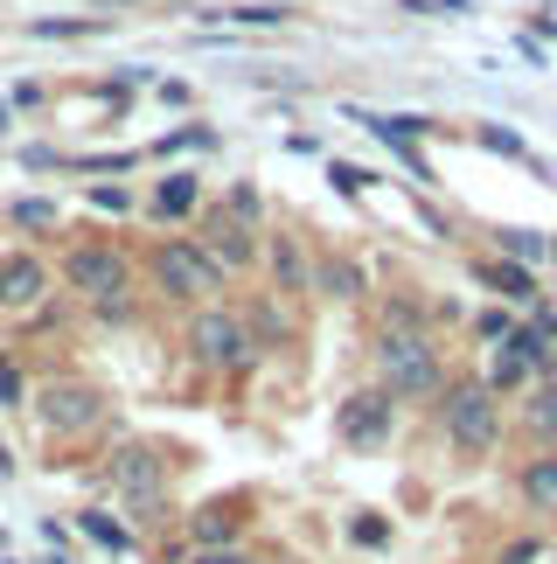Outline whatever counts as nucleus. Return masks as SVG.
Listing matches in <instances>:
<instances>
[{
	"mask_svg": "<svg viewBox=\"0 0 557 564\" xmlns=\"http://www.w3.org/2000/svg\"><path fill=\"white\" fill-rule=\"evenodd\" d=\"M481 383L495 390V398H523V390L537 383V377H529V370H523V362L509 356V349H495V362H488V370H481Z\"/></svg>",
	"mask_w": 557,
	"mask_h": 564,
	"instance_id": "23",
	"label": "nucleus"
},
{
	"mask_svg": "<svg viewBox=\"0 0 557 564\" xmlns=\"http://www.w3.org/2000/svg\"><path fill=\"white\" fill-rule=\"evenodd\" d=\"M14 467H21V460H14V446L0 440V481H14Z\"/></svg>",
	"mask_w": 557,
	"mask_h": 564,
	"instance_id": "36",
	"label": "nucleus"
},
{
	"mask_svg": "<svg viewBox=\"0 0 557 564\" xmlns=\"http://www.w3.org/2000/svg\"><path fill=\"white\" fill-rule=\"evenodd\" d=\"M77 175H133L140 167V154H84V161H70Z\"/></svg>",
	"mask_w": 557,
	"mask_h": 564,
	"instance_id": "31",
	"label": "nucleus"
},
{
	"mask_svg": "<svg viewBox=\"0 0 557 564\" xmlns=\"http://www.w3.org/2000/svg\"><path fill=\"white\" fill-rule=\"evenodd\" d=\"M314 293H328V300H362V293H370V279H362L356 258H314Z\"/></svg>",
	"mask_w": 557,
	"mask_h": 564,
	"instance_id": "18",
	"label": "nucleus"
},
{
	"mask_svg": "<svg viewBox=\"0 0 557 564\" xmlns=\"http://www.w3.org/2000/svg\"><path fill=\"white\" fill-rule=\"evenodd\" d=\"M0 557H8V530H0Z\"/></svg>",
	"mask_w": 557,
	"mask_h": 564,
	"instance_id": "38",
	"label": "nucleus"
},
{
	"mask_svg": "<svg viewBox=\"0 0 557 564\" xmlns=\"http://www.w3.org/2000/svg\"><path fill=\"white\" fill-rule=\"evenodd\" d=\"M502 349H509V356H516V362H523V370H529V377H544V370H550V335L537 328V321H523V328H516V335H509V341H502Z\"/></svg>",
	"mask_w": 557,
	"mask_h": 564,
	"instance_id": "20",
	"label": "nucleus"
},
{
	"mask_svg": "<svg viewBox=\"0 0 557 564\" xmlns=\"http://www.w3.org/2000/svg\"><path fill=\"white\" fill-rule=\"evenodd\" d=\"M488 564H544V536H509Z\"/></svg>",
	"mask_w": 557,
	"mask_h": 564,
	"instance_id": "32",
	"label": "nucleus"
},
{
	"mask_svg": "<svg viewBox=\"0 0 557 564\" xmlns=\"http://www.w3.org/2000/svg\"><path fill=\"white\" fill-rule=\"evenodd\" d=\"M105 21L91 14V21H29V35H42V42H70V35H98Z\"/></svg>",
	"mask_w": 557,
	"mask_h": 564,
	"instance_id": "29",
	"label": "nucleus"
},
{
	"mask_svg": "<svg viewBox=\"0 0 557 564\" xmlns=\"http://www.w3.org/2000/svg\"><path fill=\"white\" fill-rule=\"evenodd\" d=\"M495 258H516V265H544L550 237L544 230H495Z\"/></svg>",
	"mask_w": 557,
	"mask_h": 564,
	"instance_id": "22",
	"label": "nucleus"
},
{
	"mask_svg": "<svg viewBox=\"0 0 557 564\" xmlns=\"http://www.w3.org/2000/svg\"><path fill=\"white\" fill-rule=\"evenodd\" d=\"M98 481L125 502L133 530H167V523H175V495H167V481H175V460H167L161 446H146V440L112 446V460H105Z\"/></svg>",
	"mask_w": 557,
	"mask_h": 564,
	"instance_id": "2",
	"label": "nucleus"
},
{
	"mask_svg": "<svg viewBox=\"0 0 557 564\" xmlns=\"http://www.w3.org/2000/svg\"><path fill=\"white\" fill-rule=\"evenodd\" d=\"M29 377H21V362L8 356V349H0V411H29Z\"/></svg>",
	"mask_w": 557,
	"mask_h": 564,
	"instance_id": "25",
	"label": "nucleus"
},
{
	"mask_svg": "<svg viewBox=\"0 0 557 564\" xmlns=\"http://www.w3.org/2000/svg\"><path fill=\"white\" fill-rule=\"evenodd\" d=\"M196 216H203V224H196V245L209 251V265H217L223 279H244L251 265H259V230H251V224H238L223 203H203Z\"/></svg>",
	"mask_w": 557,
	"mask_h": 564,
	"instance_id": "9",
	"label": "nucleus"
},
{
	"mask_svg": "<svg viewBox=\"0 0 557 564\" xmlns=\"http://www.w3.org/2000/svg\"><path fill=\"white\" fill-rule=\"evenodd\" d=\"M56 286H63V300L91 307V321H105V328H119V321L140 314V265H133V251L112 245V237H98V230L77 237V245H63Z\"/></svg>",
	"mask_w": 557,
	"mask_h": 564,
	"instance_id": "1",
	"label": "nucleus"
},
{
	"mask_svg": "<svg viewBox=\"0 0 557 564\" xmlns=\"http://www.w3.org/2000/svg\"><path fill=\"white\" fill-rule=\"evenodd\" d=\"M474 140L488 147V154H502V161H523V167H537V154H529V147H523L516 133H509V126H481Z\"/></svg>",
	"mask_w": 557,
	"mask_h": 564,
	"instance_id": "27",
	"label": "nucleus"
},
{
	"mask_svg": "<svg viewBox=\"0 0 557 564\" xmlns=\"http://www.w3.org/2000/svg\"><path fill=\"white\" fill-rule=\"evenodd\" d=\"M391 536L397 530H391V516H383V509H356L349 516V544L356 551H391Z\"/></svg>",
	"mask_w": 557,
	"mask_h": 564,
	"instance_id": "24",
	"label": "nucleus"
},
{
	"mask_svg": "<svg viewBox=\"0 0 557 564\" xmlns=\"http://www.w3.org/2000/svg\"><path fill=\"white\" fill-rule=\"evenodd\" d=\"M140 279H146V293H154L161 307H182V314L209 307V300L230 286V279L209 265V251L196 245V237H154V245H146Z\"/></svg>",
	"mask_w": 557,
	"mask_h": 564,
	"instance_id": "4",
	"label": "nucleus"
},
{
	"mask_svg": "<svg viewBox=\"0 0 557 564\" xmlns=\"http://www.w3.org/2000/svg\"><path fill=\"white\" fill-rule=\"evenodd\" d=\"M182 349H188V362H196L203 377H223V383H244V377L265 362V349H259V341H251V328H244V314L223 307V300H209V307L188 314Z\"/></svg>",
	"mask_w": 557,
	"mask_h": 564,
	"instance_id": "5",
	"label": "nucleus"
},
{
	"mask_svg": "<svg viewBox=\"0 0 557 564\" xmlns=\"http://www.w3.org/2000/svg\"><path fill=\"white\" fill-rule=\"evenodd\" d=\"M550 265H557V245H550Z\"/></svg>",
	"mask_w": 557,
	"mask_h": 564,
	"instance_id": "39",
	"label": "nucleus"
},
{
	"mask_svg": "<svg viewBox=\"0 0 557 564\" xmlns=\"http://www.w3.org/2000/svg\"><path fill=\"white\" fill-rule=\"evenodd\" d=\"M391 432H397V398L383 383H362V390H349V398L335 404V440L349 446V453L391 446Z\"/></svg>",
	"mask_w": 557,
	"mask_h": 564,
	"instance_id": "8",
	"label": "nucleus"
},
{
	"mask_svg": "<svg viewBox=\"0 0 557 564\" xmlns=\"http://www.w3.org/2000/svg\"><path fill=\"white\" fill-rule=\"evenodd\" d=\"M259 265H265V286L278 300H314V251L299 230H259Z\"/></svg>",
	"mask_w": 557,
	"mask_h": 564,
	"instance_id": "10",
	"label": "nucleus"
},
{
	"mask_svg": "<svg viewBox=\"0 0 557 564\" xmlns=\"http://www.w3.org/2000/svg\"><path fill=\"white\" fill-rule=\"evenodd\" d=\"M376 175H362V167H349V161H335V188L341 195H362V188H370Z\"/></svg>",
	"mask_w": 557,
	"mask_h": 564,
	"instance_id": "34",
	"label": "nucleus"
},
{
	"mask_svg": "<svg viewBox=\"0 0 557 564\" xmlns=\"http://www.w3.org/2000/svg\"><path fill=\"white\" fill-rule=\"evenodd\" d=\"M29 411L42 425V440L50 446H77L91 440V432H105V390L84 383V377H50L29 390Z\"/></svg>",
	"mask_w": 557,
	"mask_h": 564,
	"instance_id": "7",
	"label": "nucleus"
},
{
	"mask_svg": "<svg viewBox=\"0 0 557 564\" xmlns=\"http://www.w3.org/2000/svg\"><path fill=\"white\" fill-rule=\"evenodd\" d=\"M433 425L446 432V446L460 453V460H488V453L502 446V398L488 390L481 377H446V390L433 398Z\"/></svg>",
	"mask_w": 557,
	"mask_h": 564,
	"instance_id": "6",
	"label": "nucleus"
},
{
	"mask_svg": "<svg viewBox=\"0 0 557 564\" xmlns=\"http://www.w3.org/2000/svg\"><path fill=\"white\" fill-rule=\"evenodd\" d=\"M50 293H56V272H50L42 251H0V314L29 321Z\"/></svg>",
	"mask_w": 557,
	"mask_h": 564,
	"instance_id": "12",
	"label": "nucleus"
},
{
	"mask_svg": "<svg viewBox=\"0 0 557 564\" xmlns=\"http://www.w3.org/2000/svg\"><path fill=\"white\" fill-rule=\"evenodd\" d=\"M182 147H203V154H209V147H217V133H209V126H182V133L161 140V154H182Z\"/></svg>",
	"mask_w": 557,
	"mask_h": 564,
	"instance_id": "33",
	"label": "nucleus"
},
{
	"mask_svg": "<svg viewBox=\"0 0 557 564\" xmlns=\"http://www.w3.org/2000/svg\"><path fill=\"white\" fill-rule=\"evenodd\" d=\"M50 564H77V557H63V551H56V557H50Z\"/></svg>",
	"mask_w": 557,
	"mask_h": 564,
	"instance_id": "37",
	"label": "nucleus"
},
{
	"mask_svg": "<svg viewBox=\"0 0 557 564\" xmlns=\"http://www.w3.org/2000/svg\"><path fill=\"white\" fill-rule=\"evenodd\" d=\"M474 286H488L502 307H529V300H544L537 293V272L516 265V258H474Z\"/></svg>",
	"mask_w": 557,
	"mask_h": 564,
	"instance_id": "14",
	"label": "nucleus"
},
{
	"mask_svg": "<svg viewBox=\"0 0 557 564\" xmlns=\"http://www.w3.org/2000/svg\"><path fill=\"white\" fill-rule=\"evenodd\" d=\"M509 335H516V321H509V307H481V314H474V341H495V349H502Z\"/></svg>",
	"mask_w": 557,
	"mask_h": 564,
	"instance_id": "28",
	"label": "nucleus"
},
{
	"mask_svg": "<svg viewBox=\"0 0 557 564\" xmlns=\"http://www.w3.org/2000/svg\"><path fill=\"white\" fill-rule=\"evenodd\" d=\"M244 328H251V341H259V349H286V341H293L286 300H278V293H259V300L244 307Z\"/></svg>",
	"mask_w": 557,
	"mask_h": 564,
	"instance_id": "17",
	"label": "nucleus"
},
{
	"mask_svg": "<svg viewBox=\"0 0 557 564\" xmlns=\"http://www.w3.org/2000/svg\"><path fill=\"white\" fill-rule=\"evenodd\" d=\"M370 362H376V383L397 404H433L446 390V362H439L433 328H376L370 321Z\"/></svg>",
	"mask_w": 557,
	"mask_h": 564,
	"instance_id": "3",
	"label": "nucleus"
},
{
	"mask_svg": "<svg viewBox=\"0 0 557 564\" xmlns=\"http://www.w3.org/2000/svg\"><path fill=\"white\" fill-rule=\"evenodd\" d=\"M251 502L244 495H217V502H203V509H188L182 516V536H188V551H238L244 536H251Z\"/></svg>",
	"mask_w": 557,
	"mask_h": 564,
	"instance_id": "11",
	"label": "nucleus"
},
{
	"mask_svg": "<svg viewBox=\"0 0 557 564\" xmlns=\"http://www.w3.org/2000/svg\"><path fill=\"white\" fill-rule=\"evenodd\" d=\"M188 564H259V557L238 544V551H188Z\"/></svg>",
	"mask_w": 557,
	"mask_h": 564,
	"instance_id": "35",
	"label": "nucleus"
},
{
	"mask_svg": "<svg viewBox=\"0 0 557 564\" xmlns=\"http://www.w3.org/2000/svg\"><path fill=\"white\" fill-rule=\"evenodd\" d=\"M203 209V175H188V167H175V175H161L154 195H146V216L154 224H182V216Z\"/></svg>",
	"mask_w": 557,
	"mask_h": 564,
	"instance_id": "16",
	"label": "nucleus"
},
{
	"mask_svg": "<svg viewBox=\"0 0 557 564\" xmlns=\"http://www.w3.org/2000/svg\"><path fill=\"white\" fill-rule=\"evenodd\" d=\"M516 495L529 509H557V453H529L516 474Z\"/></svg>",
	"mask_w": 557,
	"mask_h": 564,
	"instance_id": "19",
	"label": "nucleus"
},
{
	"mask_svg": "<svg viewBox=\"0 0 557 564\" xmlns=\"http://www.w3.org/2000/svg\"><path fill=\"white\" fill-rule=\"evenodd\" d=\"M84 203L105 209V216H133V209H140V195H133V188H119V182H91V188H84Z\"/></svg>",
	"mask_w": 557,
	"mask_h": 564,
	"instance_id": "26",
	"label": "nucleus"
},
{
	"mask_svg": "<svg viewBox=\"0 0 557 564\" xmlns=\"http://www.w3.org/2000/svg\"><path fill=\"white\" fill-rule=\"evenodd\" d=\"M8 224L14 230H29V237H56V203H42V195H21V203H8Z\"/></svg>",
	"mask_w": 557,
	"mask_h": 564,
	"instance_id": "21",
	"label": "nucleus"
},
{
	"mask_svg": "<svg viewBox=\"0 0 557 564\" xmlns=\"http://www.w3.org/2000/svg\"><path fill=\"white\" fill-rule=\"evenodd\" d=\"M223 209H230V216H238V224H251V230H259V224H265V203H259V188H244V182H238V188H230V195H223Z\"/></svg>",
	"mask_w": 557,
	"mask_h": 564,
	"instance_id": "30",
	"label": "nucleus"
},
{
	"mask_svg": "<svg viewBox=\"0 0 557 564\" xmlns=\"http://www.w3.org/2000/svg\"><path fill=\"white\" fill-rule=\"evenodd\" d=\"M516 432L537 453H557V383H529L516 398Z\"/></svg>",
	"mask_w": 557,
	"mask_h": 564,
	"instance_id": "15",
	"label": "nucleus"
},
{
	"mask_svg": "<svg viewBox=\"0 0 557 564\" xmlns=\"http://www.w3.org/2000/svg\"><path fill=\"white\" fill-rule=\"evenodd\" d=\"M70 530H77L91 551H105V557H133V551H140V530H133V523H119V516H112V509H98V502H84V509L70 516Z\"/></svg>",
	"mask_w": 557,
	"mask_h": 564,
	"instance_id": "13",
	"label": "nucleus"
}]
</instances>
